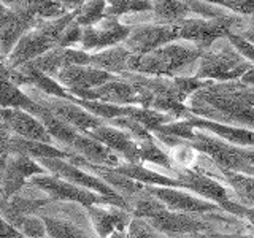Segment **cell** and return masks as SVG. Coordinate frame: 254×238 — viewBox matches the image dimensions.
Returning <instances> with one entry per match:
<instances>
[{"mask_svg": "<svg viewBox=\"0 0 254 238\" xmlns=\"http://www.w3.org/2000/svg\"><path fill=\"white\" fill-rule=\"evenodd\" d=\"M189 111L210 121L254 129V107L242 95V83L219 81L197 89L186 100Z\"/></svg>", "mask_w": 254, "mask_h": 238, "instance_id": "6da1fadb", "label": "cell"}, {"mask_svg": "<svg viewBox=\"0 0 254 238\" xmlns=\"http://www.w3.org/2000/svg\"><path fill=\"white\" fill-rule=\"evenodd\" d=\"M202 51L194 43L177 40L148 54H132L129 71L154 76H194Z\"/></svg>", "mask_w": 254, "mask_h": 238, "instance_id": "7a4b0ae2", "label": "cell"}, {"mask_svg": "<svg viewBox=\"0 0 254 238\" xmlns=\"http://www.w3.org/2000/svg\"><path fill=\"white\" fill-rule=\"evenodd\" d=\"M188 143L206 156L219 170H230L254 177V146H238L218 135L202 129H194Z\"/></svg>", "mask_w": 254, "mask_h": 238, "instance_id": "3957f363", "label": "cell"}, {"mask_svg": "<svg viewBox=\"0 0 254 238\" xmlns=\"http://www.w3.org/2000/svg\"><path fill=\"white\" fill-rule=\"evenodd\" d=\"M253 65L254 63L246 60L226 37L213 42L202 51L194 76L211 81H237Z\"/></svg>", "mask_w": 254, "mask_h": 238, "instance_id": "277c9868", "label": "cell"}, {"mask_svg": "<svg viewBox=\"0 0 254 238\" xmlns=\"http://www.w3.org/2000/svg\"><path fill=\"white\" fill-rule=\"evenodd\" d=\"M211 213H181L172 211L167 206H162L161 210L154 211L145 218L156 230L164 235L172 234H188V232H205L213 234L219 232L218 229L227 224H235L237 219L232 221L229 216H219Z\"/></svg>", "mask_w": 254, "mask_h": 238, "instance_id": "5b68a950", "label": "cell"}, {"mask_svg": "<svg viewBox=\"0 0 254 238\" xmlns=\"http://www.w3.org/2000/svg\"><path fill=\"white\" fill-rule=\"evenodd\" d=\"M32 186H35L38 190L50 198L53 202H73L79 203L83 206L87 205H113L124 208L127 211H130L129 203L126 202V198L123 197H107L102 195L94 190L79 187L73 182H68L64 178L56 177L53 173H43V175H35L29 179Z\"/></svg>", "mask_w": 254, "mask_h": 238, "instance_id": "8992f818", "label": "cell"}, {"mask_svg": "<svg viewBox=\"0 0 254 238\" xmlns=\"http://www.w3.org/2000/svg\"><path fill=\"white\" fill-rule=\"evenodd\" d=\"M245 18L246 16L232 11L214 18H186L180 22V40L190 42L205 50L216 40L235 34L243 26Z\"/></svg>", "mask_w": 254, "mask_h": 238, "instance_id": "52a82bcc", "label": "cell"}, {"mask_svg": "<svg viewBox=\"0 0 254 238\" xmlns=\"http://www.w3.org/2000/svg\"><path fill=\"white\" fill-rule=\"evenodd\" d=\"M175 178H178L181 182V189L190 190L205 200L214 202L219 205L222 210L234 214L238 218H246L250 213L248 206L234 202L229 195V190L216 181L210 175L203 172H197L192 169H183V167H175L173 169Z\"/></svg>", "mask_w": 254, "mask_h": 238, "instance_id": "ba28073f", "label": "cell"}, {"mask_svg": "<svg viewBox=\"0 0 254 238\" xmlns=\"http://www.w3.org/2000/svg\"><path fill=\"white\" fill-rule=\"evenodd\" d=\"M29 97L38 105H42L48 111H51L54 116H58L62 121H65L71 127H75L79 132H89L95 127H99L105 121L97 116H94L91 111L83 108L75 102V97H58V95H48L34 87H22Z\"/></svg>", "mask_w": 254, "mask_h": 238, "instance_id": "9c48e42d", "label": "cell"}, {"mask_svg": "<svg viewBox=\"0 0 254 238\" xmlns=\"http://www.w3.org/2000/svg\"><path fill=\"white\" fill-rule=\"evenodd\" d=\"M177 40H180V24L141 22L130 26V32L123 45L132 54L141 56Z\"/></svg>", "mask_w": 254, "mask_h": 238, "instance_id": "30bf717a", "label": "cell"}, {"mask_svg": "<svg viewBox=\"0 0 254 238\" xmlns=\"http://www.w3.org/2000/svg\"><path fill=\"white\" fill-rule=\"evenodd\" d=\"M38 162L50 173L56 175V177H59V178H64L68 182H73V184L79 187L94 190V192H99L107 197H121L113 187H110L105 181L100 179L97 175H94L89 170L83 169V167L70 162L68 159L48 157V159H40Z\"/></svg>", "mask_w": 254, "mask_h": 238, "instance_id": "8fae6325", "label": "cell"}, {"mask_svg": "<svg viewBox=\"0 0 254 238\" xmlns=\"http://www.w3.org/2000/svg\"><path fill=\"white\" fill-rule=\"evenodd\" d=\"M53 78L62 87H65L68 94L73 95L75 99H86L91 89L111 81L116 78V75H111L92 65H67L62 67Z\"/></svg>", "mask_w": 254, "mask_h": 238, "instance_id": "7c38bea8", "label": "cell"}, {"mask_svg": "<svg viewBox=\"0 0 254 238\" xmlns=\"http://www.w3.org/2000/svg\"><path fill=\"white\" fill-rule=\"evenodd\" d=\"M130 32V26L124 24L119 18L105 16L94 26L83 27V35L78 48L87 53H97L110 46L123 43Z\"/></svg>", "mask_w": 254, "mask_h": 238, "instance_id": "4fadbf2b", "label": "cell"}, {"mask_svg": "<svg viewBox=\"0 0 254 238\" xmlns=\"http://www.w3.org/2000/svg\"><path fill=\"white\" fill-rule=\"evenodd\" d=\"M48 173L38 161L21 154L6 156V164L0 172V192L6 198H11L27 184V181L35 175Z\"/></svg>", "mask_w": 254, "mask_h": 238, "instance_id": "5bb4252c", "label": "cell"}, {"mask_svg": "<svg viewBox=\"0 0 254 238\" xmlns=\"http://www.w3.org/2000/svg\"><path fill=\"white\" fill-rule=\"evenodd\" d=\"M54 46H56V42L53 38L43 34L40 29L34 27L27 30L26 34L18 40V43L14 45L11 53L6 56L3 63L6 65V68L14 70L24 65V63L35 60L37 58H40V56L45 54L46 51H50Z\"/></svg>", "mask_w": 254, "mask_h": 238, "instance_id": "9a60e30c", "label": "cell"}, {"mask_svg": "<svg viewBox=\"0 0 254 238\" xmlns=\"http://www.w3.org/2000/svg\"><path fill=\"white\" fill-rule=\"evenodd\" d=\"M154 197H157L167 208L181 213H211L221 211L222 208L202 197H195L189 192L181 190V187H167V186H146Z\"/></svg>", "mask_w": 254, "mask_h": 238, "instance_id": "2e32d148", "label": "cell"}, {"mask_svg": "<svg viewBox=\"0 0 254 238\" xmlns=\"http://www.w3.org/2000/svg\"><path fill=\"white\" fill-rule=\"evenodd\" d=\"M0 119H2V121L10 127V130L14 135H18V137L54 145L51 135L48 133L43 122L27 110L0 108Z\"/></svg>", "mask_w": 254, "mask_h": 238, "instance_id": "e0dca14e", "label": "cell"}, {"mask_svg": "<svg viewBox=\"0 0 254 238\" xmlns=\"http://www.w3.org/2000/svg\"><path fill=\"white\" fill-rule=\"evenodd\" d=\"M38 19L18 14L0 0V59L5 60L18 40L34 29Z\"/></svg>", "mask_w": 254, "mask_h": 238, "instance_id": "ac0fdd59", "label": "cell"}, {"mask_svg": "<svg viewBox=\"0 0 254 238\" xmlns=\"http://www.w3.org/2000/svg\"><path fill=\"white\" fill-rule=\"evenodd\" d=\"M92 229L99 238H108L115 230H127L132 214L113 205H87L84 206Z\"/></svg>", "mask_w": 254, "mask_h": 238, "instance_id": "d6986e66", "label": "cell"}, {"mask_svg": "<svg viewBox=\"0 0 254 238\" xmlns=\"http://www.w3.org/2000/svg\"><path fill=\"white\" fill-rule=\"evenodd\" d=\"M86 133H89L92 138L99 140L105 146H108L113 153L121 156L123 161L138 162V141L126 130L108 122H103Z\"/></svg>", "mask_w": 254, "mask_h": 238, "instance_id": "ffe728a7", "label": "cell"}, {"mask_svg": "<svg viewBox=\"0 0 254 238\" xmlns=\"http://www.w3.org/2000/svg\"><path fill=\"white\" fill-rule=\"evenodd\" d=\"M68 151L79 157H83L86 162H91L95 165L118 167L123 162L121 156L113 153L108 146H105L99 140L92 138L91 135L86 132H79L76 135V138L71 141Z\"/></svg>", "mask_w": 254, "mask_h": 238, "instance_id": "44dd1931", "label": "cell"}, {"mask_svg": "<svg viewBox=\"0 0 254 238\" xmlns=\"http://www.w3.org/2000/svg\"><path fill=\"white\" fill-rule=\"evenodd\" d=\"M186 121L190 125H194L195 129H202V130L218 135L219 138L232 143V145L254 146V129H248V127H240V125L221 124L216 121H210V119L195 116L192 113L186 118Z\"/></svg>", "mask_w": 254, "mask_h": 238, "instance_id": "7402d4cb", "label": "cell"}, {"mask_svg": "<svg viewBox=\"0 0 254 238\" xmlns=\"http://www.w3.org/2000/svg\"><path fill=\"white\" fill-rule=\"evenodd\" d=\"M84 100H100L116 103V105H140L137 89L121 76H116L111 81L94 87L87 92V97Z\"/></svg>", "mask_w": 254, "mask_h": 238, "instance_id": "603a6c76", "label": "cell"}, {"mask_svg": "<svg viewBox=\"0 0 254 238\" xmlns=\"http://www.w3.org/2000/svg\"><path fill=\"white\" fill-rule=\"evenodd\" d=\"M130 58H132V53L127 50L123 43H119V45L107 48V50L91 53L89 65L119 76L126 73V71H129Z\"/></svg>", "mask_w": 254, "mask_h": 238, "instance_id": "cb8c5ba5", "label": "cell"}, {"mask_svg": "<svg viewBox=\"0 0 254 238\" xmlns=\"http://www.w3.org/2000/svg\"><path fill=\"white\" fill-rule=\"evenodd\" d=\"M2 2L18 14L35 19H50L68 13V10L56 0H2Z\"/></svg>", "mask_w": 254, "mask_h": 238, "instance_id": "d4e9b609", "label": "cell"}, {"mask_svg": "<svg viewBox=\"0 0 254 238\" xmlns=\"http://www.w3.org/2000/svg\"><path fill=\"white\" fill-rule=\"evenodd\" d=\"M10 154H21V156L35 159V161H40V159H48V157L68 159L73 153H68V151L56 145H51V143L27 140V138L18 137V135H13L11 143H10Z\"/></svg>", "mask_w": 254, "mask_h": 238, "instance_id": "484cf974", "label": "cell"}, {"mask_svg": "<svg viewBox=\"0 0 254 238\" xmlns=\"http://www.w3.org/2000/svg\"><path fill=\"white\" fill-rule=\"evenodd\" d=\"M115 169L126 175L127 178H132L135 181L141 182L146 186H167V187H181V182L175 177H167V175H161L154 170L148 169L141 162H126L123 161Z\"/></svg>", "mask_w": 254, "mask_h": 238, "instance_id": "4316f807", "label": "cell"}, {"mask_svg": "<svg viewBox=\"0 0 254 238\" xmlns=\"http://www.w3.org/2000/svg\"><path fill=\"white\" fill-rule=\"evenodd\" d=\"M35 116L46 127V130H48V133L51 135L54 145L68 151L71 141L76 138V135L79 133V130H76L75 127H71L65 121H62V119H59L58 116H54L51 111H48L42 105H40ZM68 153H70V151H68Z\"/></svg>", "mask_w": 254, "mask_h": 238, "instance_id": "83f0119b", "label": "cell"}, {"mask_svg": "<svg viewBox=\"0 0 254 238\" xmlns=\"http://www.w3.org/2000/svg\"><path fill=\"white\" fill-rule=\"evenodd\" d=\"M219 175L222 179L226 181V184L232 187L238 200L242 205L248 206V208H254V177L253 175H245L238 172H230V170H219Z\"/></svg>", "mask_w": 254, "mask_h": 238, "instance_id": "f1b7e54d", "label": "cell"}, {"mask_svg": "<svg viewBox=\"0 0 254 238\" xmlns=\"http://www.w3.org/2000/svg\"><path fill=\"white\" fill-rule=\"evenodd\" d=\"M138 162H149L167 170L175 169V164L169 153L161 146V143L156 140V137L138 141Z\"/></svg>", "mask_w": 254, "mask_h": 238, "instance_id": "f546056e", "label": "cell"}, {"mask_svg": "<svg viewBox=\"0 0 254 238\" xmlns=\"http://www.w3.org/2000/svg\"><path fill=\"white\" fill-rule=\"evenodd\" d=\"M105 16H113V18H124V16L145 13L153 10L151 0H105Z\"/></svg>", "mask_w": 254, "mask_h": 238, "instance_id": "4dcf8cb0", "label": "cell"}, {"mask_svg": "<svg viewBox=\"0 0 254 238\" xmlns=\"http://www.w3.org/2000/svg\"><path fill=\"white\" fill-rule=\"evenodd\" d=\"M105 0H87L75 10V21L83 27L94 26L105 18Z\"/></svg>", "mask_w": 254, "mask_h": 238, "instance_id": "1f68e13d", "label": "cell"}, {"mask_svg": "<svg viewBox=\"0 0 254 238\" xmlns=\"http://www.w3.org/2000/svg\"><path fill=\"white\" fill-rule=\"evenodd\" d=\"M73 19H75V10L62 14V16H56V18L38 19L37 24H35V27L42 30L43 34H46L50 38H53L54 42H58V38L62 34V30L65 29Z\"/></svg>", "mask_w": 254, "mask_h": 238, "instance_id": "d6a6232c", "label": "cell"}, {"mask_svg": "<svg viewBox=\"0 0 254 238\" xmlns=\"http://www.w3.org/2000/svg\"><path fill=\"white\" fill-rule=\"evenodd\" d=\"M126 235L127 238H165V235L156 230L146 219L133 216L126 230Z\"/></svg>", "mask_w": 254, "mask_h": 238, "instance_id": "836d02e7", "label": "cell"}, {"mask_svg": "<svg viewBox=\"0 0 254 238\" xmlns=\"http://www.w3.org/2000/svg\"><path fill=\"white\" fill-rule=\"evenodd\" d=\"M83 35V26L73 19L68 26L62 30V34L59 35L58 42H56V46H61V48H78L79 45V40H81Z\"/></svg>", "mask_w": 254, "mask_h": 238, "instance_id": "e575fe53", "label": "cell"}, {"mask_svg": "<svg viewBox=\"0 0 254 238\" xmlns=\"http://www.w3.org/2000/svg\"><path fill=\"white\" fill-rule=\"evenodd\" d=\"M227 40L232 43V46L243 56L246 60H250L251 63H254V43L242 38L240 35H237V34H229Z\"/></svg>", "mask_w": 254, "mask_h": 238, "instance_id": "d590c367", "label": "cell"}, {"mask_svg": "<svg viewBox=\"0 0 254 238\" xmlns=\"http://www.w3.org/2000/svg\"><path fill=\"white\" fill-rule=\"evenodd\" d=\"M222 6L242 16H254V0H222Z\"/></svg>", "mask_w": 254, "mask_h": 238, "instance_id": "8d00e7d4", "label": "cell"}, {"mask_svg": "<svg viewBox=\"0 0 254 238\" xmlns=\"http://www.w3.org/2000/svg\"><path fill=\"white\" fill-rule=\"evenodd\" d=\"M13 135L14 133L10 130V127L0 119V156H10V143Z\"/></svg>", "mask_w": 254, "mask_h": 238, "instance_id": "74e56055", "label": "cell"}, {"mask_svg": "<svg viewBox=\"0 0 254 238\" xmlns=\"http://www.w3.org/2000/svg\"><path fill=\"white\" fill-rule=\"evenodd\" d=\"M235 34L240 35L245 40H248V42L254 43V16H246L243 26L238 29Z\"/></svg>", "mask_w": 254, "mask_h": 238, "instance_id": "f35d334b", "label": "cell"}, {"mask_svg": "<svg viewBox=\"0 0 254 238\" xmlns=\"http://www.w3.org/2000/svg\"><path fill=\"white\" fill-rule=\"evenodd\" d=\"M165 238H211V234H205V232L172 234V235H165Z\"/></svg>", "mask_w": 254, "mask_h": 238, "instance_id": "ab89813d", "label": "cell"}, {"mask_svg": "<svg viewBox=\"0 0 254 238\" xmlns=\"http://www.w3.org/2000/svg\"><path fill=\"white\" fill-rule=\"evenodd\" d=\"M211 238H254L253 235L248 234H242V232H213Z\"/></svg>", "mask_w": 254, "mask_h": 238, "instance_id": "60d3db41", "label": "cell"}, {"mask_svg": "<svg viewBox=\"0 0 254 238\" xmlns=\"http://www.w3.org/2000/svg\"><path fill=\"white\" fill-rule=\"evenodd\" d=\"M58 3H61L65 10H68V11H73V10H76V8H79L81 6L84 2H87V0H56Z\"/></svg>", "mask_w": 254, "mask_h": 238, "instance_id": "b9f144b4", "label": "cell"}, {"mask_svg": "<svg viewBox=\"0 0 254 238\" xmlns=\"http://www.w3.org/2000/svg\"><path fill=\"white\" fill-rule=\"evenodd\" d=\"M238 81L243 83L245 86H253L254 87V65L248 71H246V73L240 79H238Z\"/></svg>", "mask_w": 254, "mask_h": 238, "instance_id": "7bdbcfd3", "label": "cell"}, {"mask_svg": "<svg viewBox=\"0 0 254 238\" xmlns=\"http://www.w3.org/2000/svg\"><path fill=\"white\" fill-rule=\"evenodd\" d=\"M151 2H153V0H151ZM183 2H186V3H189V2H194V0H183ZM203 2L216 3V5H221V6H222V0H203Z\"/></svg>", "mask_w": 254, "mask_h": 238, "instance_id": "ee69618b", "label": "cell"}, {"mask_svg": "<svg viewBox=\"0 0 254 238\" xmlns=\"http://www.w3.org/2000/svg\"><path fill=\"white\" fill-rule=\"evenodd\" d=\"M42 238H51V237H48V235H45V237H42Z\"/></svg>", "mask_w": 254, "mask_h": 238, "instance_id": "f6af8a7d", "label": "cell"}, {"mask_svg": "<svg viewBox=\"0 0 254 238\" xmlns=\"http://www.w3.org/2000/svg\"><path fill=\"white\" fill-rule=\"evenodd\" d=\"M0 60H2V59H0Z\"/></svg>", "mask_w": 254, "mask_h": 238, "instance_id": "bcb514c9", "label": "cell"}]
</instances>
